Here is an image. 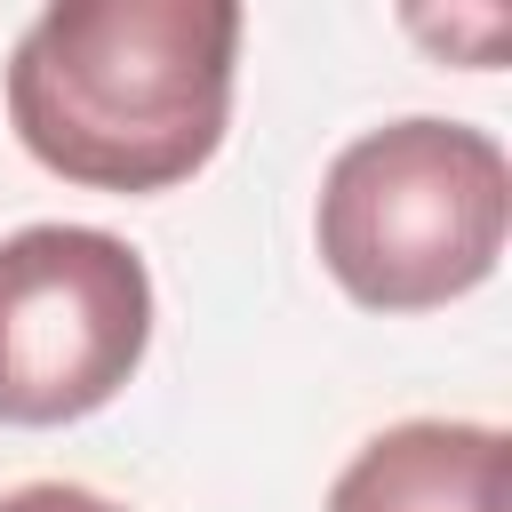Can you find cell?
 I'll return each mask as SVG.
<instances>
[{
	"label": "cell",
	"mask_w": 512,
	"mask_h": 512,
	"mask_svg": "<svg viewBox=\"0 0 512 512\" xmlns=\"http://www.w3.org/2000/svg\"><path fill=\"white\" fill-rule=\"evenodd\" d=\"M328 512H504V432L496 424H392L328 488Z\"/></svg>",
	"instance_id": "obj_4"
},
{
	"label": "cell",
	"mask_w": 512,
	"mask_h": 512,
	"mask_svg": "<svg viewBox=\"0 0 512 512\" xmlns=\"http://www.w3.org/2000/svg\"><path fill=\"white\" fill-rule=\"evenodd\" d=\"M0 512H120V504L96 488H72V480H32V488H8Z\"/></svg>",
	"instance_id": "obj_5"
},
{
	"label": "cell",
	"mask_w": 512,
	"mask_h": 512,
	"mask_svg": "<svg viewBox=\"0 0 512 512\" xmlns=\"http://www.w3.org/2000/svg\"><path fill=\"white\" fill-rule=\"evenodd\" d=\"M232 64V0H56L8 56V128L64 184L168 192L216 160Z\"/></svg>",
	"instance_id": "obj_1"
},
{
	"label": "cell",
	"mask_w": 512,
	"mask_h": 512,
	"mask_svg": "<svg viewBox=\"0 0 512 512\" xmlns=\"http://www.w3.org/2000/svg\"><path fill=\"white\" fill-rule=\"evenodd\" d=\"M152 344V272L120 232L24 224L0 240V424L96 416Z\"/></svg>",
	"instance_id": "obj_3"
},
{
	"label": "cell",
	"mask_w": 512,
	"mask_h": 512,
	"mask_svg": "<svg viewBox=\"0 0 512 512\" xmlns=\"http://www.w3.org/2000/svg\"><path fill=\"white\" fill-rule=\"evenodd\" d=\"M512 168L488 128L392 120L336 152L320 184V264L368 312H432L504 256Z\"/></svg>",
	"instance_id": "obj_2"
}]
</instances>
